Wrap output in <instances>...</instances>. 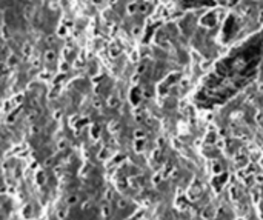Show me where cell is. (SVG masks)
<instances>
[{
	"instance_id": "6da1fadb",
	"label": "cell",
	"mask_w": 263,
	"mask_h": 220,
	"mask_svg": "<svg viewBox=\"0 0 263 220\" xmlns=\"http://www.w3.org/2000/svg\"><path fill=\"white\" fill-rule=\"evenodd\" d=\"M263 60V28L222 57L208 72L197 92L200 106H214L245 88L257 76Z\"/></svg>"
}]
</instances>
